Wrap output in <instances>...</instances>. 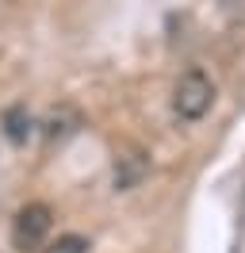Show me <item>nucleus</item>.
<instances>
[{
	"mask_svg": "<svg viewBox=\"0 0 245 253\" xmlns=\"http://www.w3.org/2000/svg\"><path fill=\"white\" fill-rule=\"evenodd\" d=\"M214 104V81L203 73V69H188L176 84H172V111L188 119V123H196L203 119Z\"/></svg>",
	"mask_w": 245,
	"mask_h": 253,
	"instance_id": "nucleus-1",
	"label": "nucleus"
},
{
	"mask_svg": "<svg viewBox=\"0 0 245 253\" xmlns=\"http://www.w3.org/2000/svg\"><path fill=\"white\" fill-rule=\"evenodd\" d=\"M50 226H54V211H50L46 204H27V207H19V215H15V222H12V242H15V250H19V253H35V250L46 242Z\"/></svg>",
	"mask_w": 245,
	"mask_h": 253,
	"instance_id": "nucleus-2",
	"label": "nucleus"
},
{
	"mask_svg": "<svg viewBox=\"0 0 245 253\" xmlns=\"http://www.w3.org/2000/svg\"><path fill=\"white\" fill-rule=\"evenodd\" d=\"M4 134H8V142H27V134H31V115L27 108H8L4 111Z\"/></svg>",
	"mask_w": 245,
	"mask_h": 253,
	"instance_id": "nucleus-3",
	"label": "nucleus"
},
{
	"mask_svg": "<svg viewBox=\"0 0 245 253\" xmlns=\"http://www.w3.org/2000/svg\"><path fill=\"white\" fill-rule=\"evenodd\" d=\"M42 253H88V238H81V234H61V238H54Z\"/></svg>",
	"mask_w": 245,
	"mask_h": 253,
	"instance_id": "nucleus-4",
	"label": "nucleus"
}]
</instances>
